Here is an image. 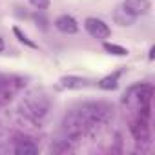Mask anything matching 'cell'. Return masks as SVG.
I'll list each match as a JSON object with an SVG mask.
<instances>
[{
  "mask_svg": "<svg viewBox=\"0 0 155 155\" xmlns=\"http://www.w3.org/2000/svg\"><path fill=\"white\" fill-rule=\"evenodd\" d=\"M150 97H151V88L150 86H133L130 88L126 93H124V104L128 106H135L139 108L140 111L148 113V102H150Z\"/></svg>",
  "mask_w": 155,
  "mask_h": 155,
  "instance_id": "1",
  "label": "cell"
},
{
  "mask_svg": "<svg viewBox=\"0 0 155 155\" xmlns=\"http://www.w3.org/2000/svg\"><path fill=\"white\" fill-rule=\"evenodd\" d=\"M84 28H86V31H88L93 38H97V40H104V38H108V37L111 35L110 26H108L104 20L97 18V17H88V18L84 20Z\"/></svg>",
  "mask_w": 155,
  "mask_h": 155,
  "instance_id": "2",
  "label": "cell"
},
{
  "mask_svg": "<svg viewBox=\"0 0 155 155\" xmlns=\"http://www.w3.org/2000/svg\"><path fill=\"white\" fill-rule=\"evenodd\" d=\"M120 8L124 11H128L130 15H133V17H140V15L150 13L151 2H150V0H124Z\"/></svg>",
  "mask_w": 155,
  "mask_h": 155,
  "instance_id": "3",
  "label": "cell"
},
{
  "mask_svg": "<svg viewBox=\"0 0 155 155\" xmlns=\"http://www.w3.org/2000/svg\"><path fill=\"white\" fill-rule=\"evenodd\" d=\"M55 28L64 35H75L79 31V22H77L71 15H60L55 20Z\"/></svg>",
  "mask_w": 155,
  "mask_h": 155,
  "instance_id": "4",
  "label": "cell"
},
{
  "mask_svg": "<svg viewBox=\"0 0 155 155\" xmlns=\"http://www.w3.org/2000/svg\"><path fill=\"white\" fill-rule=\"evenodd\" d=\"M90 84L88 79H82V77H75V75H66L60 79V88L66 90H82Z\"/></svg>",
  "mask_w": 155,
  "mask_h": 155,
  "instance_id": "5",
  "label": "cell"
},
{
  "mask_svg": "<svg viewBox=\"0 0 155 155\" xmlns=\"http://www.w3.org/2000/svg\"><path fill=\"white\" fill-rule=\"evenodd\" d=\"M120 75H122V71L119 69V71H115V73L104 77V79H101V81H99V88H101V90H115V88L119 86Z\"/></svg>",
  "mask_w": 155,
  "mask_h": 155,
  "instance_id": "6",
  "label": "cell"
},
{
  "mask_svg": "<svg viewBox=\"0 0 155 155\" xmlns=\"http://www.w3.org/2000/svg\"><path fill=\"white\" fill-rule=\"evenodd\" d=\"M131 131H133V135H135V139L137 140H148V126H146V120H139V122H135L133 126H131Z\"/></svg>",
  "mask_w": 155,
  "mask_h": 155,
  "instance_id": "7",
  "label": "cell"
},
{
  "mask_svg": "<svg viewBox=\"0 0 155 155\" xmlns=\"http://www.w3.org/2000/svg\"><path fill=\"white\" fill-rule=\"evenodd\" d=\"M15 153L17 155H37L38 153V146L26 140V142H20L17 148H15Z\"/></svg>",
  "mask_w": 155,
  "mask_h": 155,
  "instance_id": "8",
  "label": "cell"
},
{
  "mask_svg": "<svg viewBox=\"0 0 155 155\" xmlns=\"http://www.w3.org/2000/svg\"><path fill=\"white\" fill-rule=\"evenodd\" d=\"M135 18H137V17L130 15V13H128V11H124L122 8H119V9L115 11V22H117V24H120V26H131Z\"/></svg>",
  "mask_w": 155,
  "mask_h": 155,
  "instance_id": "9",
  "label": "cell"
},
{
  "mask_svg": "<svg viewBox=\"0 0 155 155\" xmlns=\"http://www.w3.org/2000/svg\"><path fill=\"white\" fill-rule=\"evenodd\" d=\"M104 51H108L110 55H115V57H128V49L119 46V44H113V42H104L102 44Z\"/></svg>",
  "mask_w": 155,
  "mask_h": 155,
  "instance_id": "10",
  "label": "cell"
},
{
  "mask_svg": "<svg viewBox=\"0 0 155 155\" xmlns=\"http://www.w3.org/2000/svg\"><path fill=\"white\" fill-rule=\"evenodd\" d=\"M13 33L17 35V38H18V40L22 42V44H26V46H29L31 49H37V44H35V42H31V40L28 38V35L20 31V28H17V26H15V28H13Z\"/></svg>",
  "mask_w": 155,
  "mask_h": 155,
  "instance_id": "11",
  "label": "cell"
},
{
  "mask_svg": "<svg viewBox=\"0 0 155 155\" xmlns=\"http://www.w3.org/2000/svg\"><path fill=\"white\" fill-rule=\"evenodd\" d=\"M29 4L33 8H37V9H48L51 2H49V0H29Z\"/></svg>",
  "mask_w": 155,
  "mask_h": 155,
  "instance_id": "12",
  "label": "cell"
},
{
  "mask_svg": "<svg viewBox=\"0 0 155 155\" xmlns=\"http://www.w3.org/2000/svg\"><path fill=\"white\" fill-rule=\"evenodd\" d=\"M2 51H4V40L0 38V53H2Z\"/></svg>",
  "mask_w": 155,
  "mask_h": 155,
  "instance_id": "13",
  "label": "cell"
},
{
  "mask_svg": "<svg viewBox=\"0 0 155 155\" xmlns=\"http://www.w3.org/2000/svg\"><path fill=\"white\" fill-rule=\"evenodd\" d=\"M153 51H155V48H151V49H150V60H153Z\"/></svg>",
  "mask_w": 155,
  "mask_h": 155,
  "instance_id": "14",
  "label": "cell"
}]
</instances>
